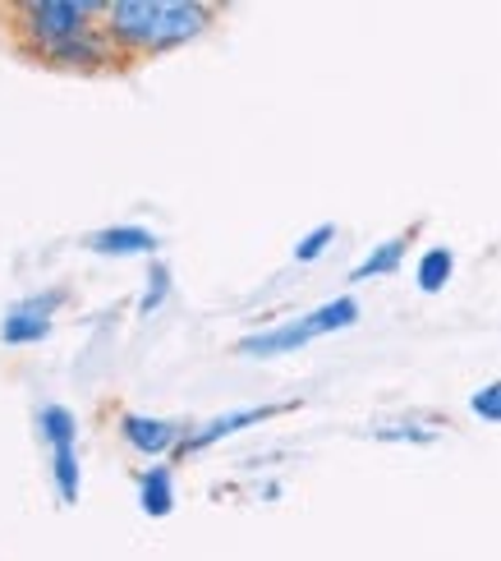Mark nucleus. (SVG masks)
Returning <instances> with one entry per match:
<instances>
[{"instance_id":"nucleus-5","label":"nucleus","mask_w":501,"mask_h":561,"mask_svg":"<svg viewBox=\"0 0 501 561\" xmlns=\"http://www.w3.org/2000/svg\"><path fill=\"white\" fill-rule=\"evenodd\" d=\"M125 437L143 456H161L166 447L175 442V424H166V419H143V414H129L125 419Z\"/></svg>"},{"instance_id":"nucleus-13","label":"nucleus","mask_w":501,"mask_h":561,"mask_svg":"<svg viewBox=\"0 0 501 561\" xmlns=\"http://www.w3.org/2000/svg\"><path fill=\"white\" fill-rule=\"evenodd\" d=\"M469 405H474V414H479V419H488V424H501V382L474 391Z\"/></svg>"},{"instance_id":"nucleus-1","label":"nucleus","mask_w":501,"mask_h":561,"mask_svg":"<svg viewBox=\"0 0 501 561\" xmlns=\"http://www.w3.org/2000/svg\"><path fill=\"white\" fill-rule=\"evenodd\" d=\"M115 33L143 42V46H171L203 33L207 10L203 5H184V0H121L111 5Z\"/></svg>"},{"instance_id":"nucleus-8","label":"nucleus","mask_w":501,"mask_h":561,"mask_svg":"<svg viewBox=\"0 0 501 561\" xmlns=\"http://www.w3.org/2000/svg\"><path fill=\"white\" fill-rule=\"evenodd\" d=\"M400 259H405V240H387V244H377L368 259L354 267V280H373V276H382V272H396L400 267Z\"/></svg>"},{"instance_id":"nucleus-14","label":"nucleus","mask_w":501,"mask_h":561,"mask_svg":"<svg viewBox=\"0 0 501 561\" xmlns=\"http://www.w3.org/2000/svg\"><path fill=\"white\" fill-rule=\"evenodd\" d=\"M152 280H157V286L148 290V299H143V313H152V309H157V304H161V295H166V272H157Z\"/></svg>"},{"instance_id":"nucleus-12","label":"nucleus","mask_w":501,"mask_h":561,"mask_svg":"<svg viewBox=\"0 0 501 561\" xmlns=\"http://www.w3.org/2000/svg\"><path fill=\"white\" fill-rule=\"evenodd\" d=\"M331 236H337V226H318L314 236H304V240L295 244V259H299V263H314V259H322V249L331 244Z\"/></svg>"},{"instance_id":"nucleus-2","label":"nucleus","mask_w":501,"mask_h":561,"mask_svg":"<svg viewBox=\"0 0 501 561\" xmlns=\"http://www.w3.org/2000/svg\"><path fill=\"white\" fill-rule=\"evenodd\" d=\"M354 318H360V304H354V299H331V304H322L318 313H308V318H299V322H285V327H272V332L244 336V341H240V355H249V359L285 355V350H299V345L318 341V336H327V332H341V327H350Z\"/></svg>"},{"instance_id":"nucleus-10","label":"nucleus","mask_w":501,"mask_h":561,"mask_svg":"<svg viewBox=\"0 0 501 561\" xmlns=\"http://www.w3.org/2000/svg\"><path fill=\"white\" fill-rule=\"evenodd\" d=\"M171 506H175V497H171V474L152 470L148 479H143V511H148V516H166Z\"/></svg>"},{"instance_id":"nucleus-7","label":"nucleus","mask_w":501,"mask_h":561,"mask_svg":"<svg viewBox=\"0 0 501 561\" xmlns=\"http://www.w3.org/2000/svg\"><path fill=\"white\" fill-rule=\"evenodd\" d=\"M451 267H456V259H451V249H428L423 259H419V290H428V295H437L446 280H451Z\"/></svg>"},{"instance_id":"nucleus-6","label":"nucleus","mask_w":501,"mask_h":561,"mask_svg":"<svg viewBox=\"0 0 501 561\" xmlns=\"http://www.w3.org/2000/svg\"><path fill=\"white\" fill-rule=\"evenodd\" d=\"M92 249H102V253H152L157 240L148 236V230H138V226H121V230H102V236H92Z\"/></svg>"},{"instance_id":"nucleus-11","label":"nucleus","mask_w":501,"mask_h":561,"mask_svg":"<svg viewBox=\"0 0 501 561\" xmlns=\"http://www.w3.org/2000/svg\"><path fill=\"white\" fill-rule=\"evenodd\" d=\"M46 332H52V322H46V318H33V313H14V318H5V327H0V336H5V341H42Z\"/></svg>"},{"instance_id":"nucleus-9","label":"nucleus","mask_w":501,"mask_h":561,"mask_svg":"<svg viewBox=\"0 0 501 561\" xmlns=\"http://www.w3.org/2000/svg\"><path fill=\"white\" fill-rule=\"evenodd\" d=\"M267 414H272V410H240V414H226V419L207 424V428L194 437V447H212V442H221V437H230V433H240V428L258 424V419H267Z\"/></svg>"},{"instance_id":"nucleus-3","label":"nucleus","mask_w":501,"mask_h":561,"mask_svg":"<svg viewBox=\"0 0 501 561\" xmlns=\"http://www.w3.org/2000/svg\"><path fill=\"white\" fill-rule=\"evenodd\" d=\"M42 433L52 437L56 447V479H60V497L75 502L79 497V470H75V419H69V410L52 405L42 410Z\"/></svg>"},{"instance_id":"nucleus-4","label":"nucleus","mask_w":501,"mask_h":561,"mask_svg":"<svg viewBox=\"0 0 501 561\" xmlns=\"http://www.w3.org/2000/svg\"><path fill=\"white\" fill-rule=\"evenodd\" d=\"M88 14H92L88 0L83 5H75V0H46V5H33L37 33H46V37H75Z\"/></svg>"}]
</instances>
